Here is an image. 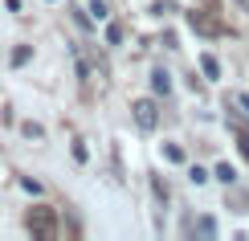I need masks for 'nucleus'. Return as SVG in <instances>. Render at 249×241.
<instances>
[{
	"instance_id": "obj_8",
	"label": "nucleus",
	"mask_w": 249,
	"mask_h": 241,
	"mask_svg": "<svg viewBox=\"0 0 249 241\" xmlns=\"http://www.w3.org/2000/svg\"><path fill=\"white\" fill-rule=\"evenodd\" d=\"M119 37H123L119 25H107V41H110V45H119Z\"/></svg>"
},
{
	"instance_id": "obj_5",
	"label": "nucleus",
	"mask_w": 249,
	"mask_h": 241,
	"mask_svg": "<svg viewBox=\"0 0 249 241\" xmlns=\"http://www.w3.org/2000/svg\"><path fill=\"white\" fill-rule=\"evenodd\" d=\"M200 70H204V74H209V78H216V74H221V66H216V57H209V54L200 57Z\"/></svg>"
},
{
	"instance_id": "obj_6",
	"label": "nucleus",
	"mask_w": 249,
	"mask_h": 241,
	"mask_svg": "<svg viewBox=\"0 0 249 241\" xmlns=\"http://www.w3.org/2000/svg\"><path fill=\"white\" fill-rule=\"evenodd\" d=\"M233 176H237V172H233V167H229V164H221V167H216V180H225V184H229V180H233Z\"/></svg>"
},
{
	"instance_id": "obj_4",
	"label": "nucleus",
	"mask_w": 249,
	"mask_h": 241,
	"mask_svg": "<svg viewBox=\"0 0 249 241\" xmlns=\"http://www.w3.org/2000/svg\"><path fill=\"white\" fill-rule=\"evenodd\" d=\"M107 13H110L107 0H90V17H94V20H107Z\"/></svg>"
},
{
	"instance_id": "obj_1",
	"label": "nucleus",
	"mask_w": 249,
	"mask_h": 241,
	"mask_svg": "<svg viewBox=\"0 0 249 241\" xmlns=\"http://www.w3.org/2000/svg\"><path fill=\"white\" fill-rule=\"evenodd\" d=\"M131 111H135V123H139L143 131H151L155 123H160V114H155V102H151V98H139Z\"/></svg>"
},
{
	"instance_id": "obj_7",
	"label": "nucleus",
	"mask_w": 249,
	"mask_h": 241,
	"mask_svg": "<svg viewBox=\"0 0 249 241\" xmlns=\"http://www.w3.org/2000/svg\"><path fill=\"white\" fill-rule=\"evenodd\" d=\"M188 176H192V184H204V180H209V172H204V167H192Z\"/></svg>"
},
{
	"instance_id": "obj_3",
	"label": "nucleus",
	"mask_w": 249,
	"mask_h": 241,
	"mask_svg": "<svg viewBox=\"0 0 249 241\" xmlns=\"http://www.w3.org/2000/svg\"><path fill=\"white\" fill-rule=\"evenodd\" d=\"M151 90H155V94H168V90H172L168 70H155V74H151Z\"/></svg>"
},
{
	"instance_id": "obj_2",
	"label": "nucleus",
	"mask_w": 249,
	"mask_h": 241,
	"mask_svg": "<svg viewBox=\"0 0 249 241\" xmlns=\"http://www.w3.org/2000/svg\"><path fill=\"white\" fill-rule=\"evenodd\" d=\"M29 229H33V233H53V213H49V208H37V213H29Z\"/></svg>"
}]
</instances>
